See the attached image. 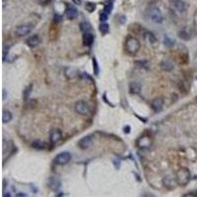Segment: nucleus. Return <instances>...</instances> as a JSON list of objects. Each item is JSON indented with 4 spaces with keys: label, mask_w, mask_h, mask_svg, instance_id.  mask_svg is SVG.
I'll return each mask as SVG.
<instances>
[{
    "label": "nucleus",
    "mask_w": 197,
    "mask_h": 197,
    "mask_svg": "<svg viewBox=\"0 0 197 197\" xmlns=\"http://www.w3.org/2000/svg\"><path fill=\"white\" fill-rule=\"evenodd\" d=\"M140 49V43L136 38L128 37L125 40V51L129 54H136Z\"/></svg>",
    "instance_id": "obj_1"
},
{
    "label": "nucleus",
    "mask_w": 197,
    "mask_h": 197,
    "mask_svg": "<svg viewBox=\"0 0 197 197\" xmlns=\"http://www.w3.org/2000/svg\"><path fill=\"white\" fill-rule=\"evenodd\" d=\"M175 179L179 185H186L190 180V172L186 167H180L175 175Z\"/></svg>",
    "instance_id": "obj_2"
},
{
    "label": "nucleus",
    "mask_w": 197,
    "mask_h": 197,
    "mask_svg": "<svg viewBox=\"0 0 197 197\" xmlns=\"http://www.w3.org/2000/svg\"><path fill=\"white\" fill-rule=\"evenodd\" d=\"M148 16L150 20H151L152 22L156 23V24H161L164 20L163 14H162L161 10L156 6H153L150 8L148 11Z\"/></svg>",
    "instance_id": "obj_3"
},
{
    "label": "nucleus",
    "mask_w": 197,
    "mask_h": 197,
    "mask_svg": "<svg viewBox=\"0 0 197 197\" xmlns=\"http://www.w3.org/2000/svg\"><path fill=\"white\" fill-rule=\"evenodd\" d=\"M170 9L176 14L183 13L185 9H186L185 3L182 1V0H170Z\"/></svg>",
    "instance_id": "obj_4"
},
{
    "label": "nucleus",
    "mask_w": 197,
    "mask_h": 197,
    "mask_svg": "<svg viewBox=\"0 0 197 197\" xmlns=\"http://www.w3.org/2000/svg\"><path fill=\"white\" fill-rule=\"evenodd\" d=\"M75 110H76V113H78L79 114L86 115V114L90 113V107L86 102L79 101L76 102V105H75Z\"/></svg>",
    "instance_id": "obj_5"
},
{
    "label": "nucleus",
    "mask_w": 197,
    "mask_h": 197,
    "mask_svg": "<svg viewBox=\"0 0 197 197\" xmlns=\"http://www.w3.org/2000/svg\"><path fill=\"white\" fill-rule=\"evenodd\" d=\"M33 30V26L31 25H20L16 28L15 30V34L18 37H24L29 35Z\"/></svg>",
    "instance_id": "obj_6"
},
{
    "label": "nucleus",
    "mask_w": 197,
    "mask_h": 197,
    "mask_svg": "<svg viewBox=\"0 0 197 197\" xmlns=\"http://www.w3.org/2000/svg\"><path fill=\"white\" fill-rule=\"evenodd\" d=\"M70 160H71V154L68 152H62L55 157L54 162L57 165H65L67 163H69Z\"/></svg>",
    "instance_id": "obj_7"
},
{
    "label": "nucleus",
    "mask_w": 197,
    "mask_h": 197,
    "mask_svg": "<svg viewBox=\"0 0 197 197\" xmlns=\"http://www.w3.org/2000/svg\"><path fill=\"white\" fill-rule=\"evenodd\" d=\"M152 144L151 138L149 136H142L137 140V145L141 149H148Z\"/></svg>",
    "instance_id": "obj_8"
},
{
    "label": "nucleus",
    "mask_w": 197,
    "mask_h": 197,
    "mask_svg": "<svg viewBox=\"0 0 197 197\" xmlns=\"http://www.w3.org/2000/svg\"><path fill=\"white\" fill-rule=\"evenodd\" d=\"M61 137H62V134L59 129H52L49 133V139H51V144H56L57 142H59Z\"/></svg>",
    "instance_id": "obj_9"
},
{
    "label": "nucleus",
    "mask_w": 197,
    "mask_h": 197,
    "mask_svg": "<svg viewBox=\"0 0 197 197\" xmlns=\"http://www.w3.org/2000/svg\"><path fill=\"white\" fill-rule=\"evenodd\" d=\"M178 37L183 40H191V38L193 37L192 31L187 27L182 28L181 30L178 32Z\"/></svg>",
    "instance_id": "obj_10"
},
{
    "label": "nucleus",
    "mask_w": 197,
    "mask_h": 197,
    "mask_svg": "<svg viewBox=\"0 0 197 197\" xmlns=\"http://www.w3.org/2000/svg\"><path fill=\"white\" fill-rule=\"evenodd\" d=\"M163 105H164V101L163 99L161 98H156L151 102V108L156 113H160V111L163 110Z\"/></svg>",
    "instance_id": "obj_11"
},
{
    "label": "nucleus",
    "mask_w": 197,
    "mask_h": 197,
    "mask_svg": "<svg viewBox=\"0 0 197 197\" xmlns=\"http://www.w3.org/2000/svg\"><path fill=\"white\" fill-rule=\"evenodd\" d=\"M48 187L51 188V189L57 190L58 188L61 186V181H60L59 178H54V176H51V178H48Z\"/></svg>",
    "instance_id": "obj_12"
},
{
    "label": "nucleus",
    "mask_w": 197,
    "mask_h": 197,
    "mask_svg": "<svg viewBox=\"0 0 197 197\" xmlns=\"http://www.w3.org/2000/svg\"><path fill=\"white\" fill-rule=\"evenodd\" d=\"M92 141H93L92 136L88 135V136H85V137L82 138L81 140H79L78 146L80 147L81 149H87L88 147H89L91 144H92Z\"/></svg>",
    "instance_id": "obj_13"
},
{
    "label": "nucleus",
    "mask_w": 197,
    "mask_h": 197,
    "mask_svg": "<svg viewBox=\"0 0 197 197\" xmlns=\"http://www.w3.org/2000/svg\"><path fill=\"white\" fill-rule=\"evenodd\" d=\"M176 183H178L176 179L173 178H170V176H166V178H164V185L170 190L173 189V188L175 187Z\"/></svg>",
    "instance_id": "obj_14"
},
{
    "label": "nucleus",
    "mask_w": 197,
    "mask_h": 197,
    "mask_svg": "<svg viewBox=\"0 0 197 197\" xmlns=\"http://www.w3.org/2000/svg\"><path fill=\"white\" fill-rule=\"evenodd\" d=\"M40 39L38 35H34V36L30 37L27 40V42H26V43H27L30 48H36V46L40 45Z\"/></svg>",
    "instance_id": "obj_15"
},
{
    "label": "nucleus",
    "mask_w": 197,
    "mask_h": 197,
    "mask_svg": "<svg viewBox=\"0 0 197 197\" xmlns=\"http://www.w3.org/2000/svg\"><path fill=\"white\" fill-rule=\"evenodd\" d=\"M65 14H66V17L69 20H73L78 16V11L74 6H68L67 9L65 10Z\"/></svg>",
    "instance_id": "obj_16"
},
{
    "label": "nucleus",
    "mask_w": 197,
    "mask_h": 197,
    "mask_svg": "<svg viewBox=\"0 0 197 197\" xmlns=\"http://www.w3.org/2000/svg\"><path fill=\"white\" fill-rule=\"evenodd\" d=\"M144 40H145L146 43H148L149 45H154L157 43V39H156L155 35L151 33V32H145L144 33Z\"/></svg>",
    "instance_id": "obj_17"
},
{
    "label": "nucleus",
    "mask_w": 197,
    "mask_h": 197,
    "mask_svg": "<svg viewBox=\"0 0 197 197\" xmlns=\"http://www.w3.org/2000/svg\"><path fill=\"white\" fill-rule=\"evenodd\" d=\"M141 89H142V86L139 82H132L129 85V91H130L131 94H134V95L139 94L141 92Z\"/></svg>",
    "instance_id": "obj_18"
},
{
    "label": "nucleus",
    "mask_w": 197,
    "mask_h": 197,
    "mask_svg": "<svg viewBox=\"0 0 197 197\" xmlns=\"http://www.w3.org/2000/svg\"><path fill=\"white\" fill-rule=\"evenodd\" d=\"M83 43H84L85 45H88V46H90V45H93V43H94V36L90 33V32H89V33H85L84 34V36H83Z\"/></svg>",
    "instance_id": "obj_19"
},
{
    "label": "nucleus",
    "mask_w": 197,
    "mask_h": 197,
    "mask_svg": "<svg viewBox=\"0 0 197 197\" xmlns=\"http://www.w3.org/2000/svg\"><path fill=\"white\" fill-rule=\"evenodd\" d=\"M161 67L165 71H172L173 69V63L170 60H164L161 62Z\"/></svg>",
    "instance_id": "obj_20"
},
{
    "label": "nucleus",
    "mask_w": 197,
    "mask_h": 197,
    "mask_svg": "<svg viewBox=\"0 0 197 197\" xmlns=\"http://www.w3.org/2000/svg\"><path fill=\"white\" fill-rule=\"evenodd\" d=\"M12 120V113L9 110H3V114H2V121L3 123H8Z\"/></svg>",
    "instance_id": "obj_21"
},
{
    "label": "nucleus",
    "mask_w": 197,
    "mask_h": 197,
    "mask_svg": "<svg viewBox=\"0 0 197 197\" xmlns=\"http://www.w3.org/2000/svg\"><path fill=\"white\" fill-rule=\"evenodd\" d=\"M32 147L35 149H38V150H43L45 148V143L40 140H36L32 143Z\"/></svg>",
    "instance_id": "obj_22"
},
{
    "label": "nucleus",
    "mask_w": 197,
    "mask_h": 197,
    "mask_svg": "<svg viewBox=\"0 0 197 197\" xmlns=\"http://www.w3.org/2000/svg\"><path fill=\"white\" fill-rule=\"evenodd\" d=\"M80 30H81V32H83L84 34L89 33L91 31V25L87 22H82L80 24Z\"/></svg>",
    "instance_id": "obj_23"
},
{
    "label": "nucleus",
    "mask_w": 197,
    "mask_h": 197,
    "mask_svg": "<svg viewBox=\"0 0 197 197\" xmlns=\"http://www.w3.org/2000/svg\"><path fill=\"white\" fill-rule=\"evenodd\" d=\"M108 31H110V26L105 22H102V24L100 25V32H101L102 35H105L108 33Z\"/></svg>",
    "instance_id": "obj_24"
},
{
    "label": "nucleus",
    "mask_w": 197,
    "mask_h": 197,
    "mask_svg": "<svg viewBox=\"0 0 197 197\" xmlns=\"http://www.w3.org/2000/svg\"><path fill=\"white\" fill-rule=\"evenodd\" d=\"M85 8H86V10L88 11V12L92 13V12H94V11H95V9H96V4L93 3V2H87Z\"/></svg>",
    "instance_id": "obj_25"
},
{
    "label": "nucleus",
    "mask_w": 197,
    "mask_h": 197,
    "mask_svg": "<svg viewBox=\"0 0 197 197\" xmlns=\"http://www.w3.org/2000/svg\"><path fill=\"white\" fill-rule=\"evenodd\" d=\"M93 65H94V73H95V75H99V73H100V67H99L98 61H97V58H96V57L93 58Z\"/></svg>",
    "instance_id": "obj_26"
},
{
    "label": "nucleus",
    "mask_w": 197,
    "mask_h": 197,
    "mask_svg": "<svg viewBox=\"0 0 197 197\" xmlns=\"http://www.w3.org/2000/svg\"><path fill=\"white\" fill-rule=\"evenodd\" d=\"M113 4L111 3V2H108V3H107L105 5V8H104V12L107 13L108 15L111 12V10H113Z\"/></svg>",
    "instance_id": "obj_27"
},
{
    "label": "nucleus",
    "mask_w": 197,
    "mask_h": 197,
    "mask_svg": "<svg viewBox=\"0 0 197 197\" xmlns=\"http://www.w3.org/2000/svg\"><path fill=\"white\" fill-rule=\"evenodd\" d=\"M165 45H166L167 46H172L173 45H175V40H172L170 37L166 36L165 37Z\"/></svg>",
    "instance_id": "obj_28"
},
{
    "label": "nucleus",
    "mask_w": 197,
    "mask_h": 197,
    "mask_svg": "<svg viewBox=\"0 0 197 197\" xmlns=\"http://www.w3.org/2000/svg\"><path fill=\"white\" fill-rule=\"evenodd\" d=\"M32 89H33V85H30V86H28L24 91V98L26 100L29 98V95H30V93L32 92Z\"/></svg>",
    "instance_id": "obj_29"
},
{
    "label": "nucleus",
    "mask_w": 197,
    "mask_h": 197,
    "mask_svg": "<svg viewBox=\"0 0 197 197\" xmlns=\"http://www.w3.org/2000/svg\"><path fill=\"white\" fill-rule=\"evenodd\" d=\"M135 64H136V65H138L139 67H147V65H148V61H146V60H140V61H136V62H135Z\"/></svg>",
    "instance_id": "obj_30"
},
{
    "label": "nucleus",
    "mask_w": 197,
    "mask_h": 197,
    "mask_svg": "<svg viewBox=\"0 0 197 197\" xmlns=\"http://www.w3.org/2000/svg\"><path fill=\"white\" fill-rule=\"evenodd\" d=\"M108 15L107 13H105L104 11L100 14V20H101V22H105L108 20Z\"/></svg>",
    "instance_id": "obj_31"
},
{
    "label": "nucleus",
    "mask_w": 197,
    "mask_h": 197,
    "mask_svg": "<svg viewBox=\"0 0 197 197\" xmlns=\"http://www.w3.org/2000/svg\"><path fill=\"white\" fill-rule=\"evenodd\" d=\"M117 19H118V22L120 23V24H124L125 21H126V17L122 16V15H120V16L117 17Z\"/></svg>",
    "instance_id": "obj_32"
},
{
    "label": "nucleus",
    "mask_w": 197,
    "mask_h": 197,
    "mask_svg": "<svg viewBox=\"0 0 197 197\" xmlns=\"http://www.w3.org/2000/svg\"><path fill=\"white\" fill-rule=\"evenodd\" d=\"M38 1H39L40 4H43V5H46V4H48L49 2L51 1V0H38Z\"/></svg>",
    "instance_id": "obj_33"
},
{
    "label": "nucleus",
    "mask_w": 197,
    "mask_h": 197,
    "mask_svg": "<svg viewBox=\"0 0 197 197\" xmlns=\"http://www.w3.org/2000/svg\"><path fill=\"white\" fill-rule=\"evenodd\" d=\"M129 132H130V126L129 125L125 126L124 127V133H129Z\"/></svg>",
    "instance_id": "obj_34"
},
{
    "label": "nucleus",
    "mask_w": 197,
    "mask_h": 197,
    "mask_svg": "<svg viewBox=\"0 0 197 197\" xmlns=\"http://www.w3.org/2000/svg\"><path fill=\"white\" fill-rule=\"evenodd\" d=\"M73 2H74L75 4H77V5L81 4V0H73Z\"/></svg>",
    "instance_id": "obj_35"
},
{
    "label": "nucleus",
    "mask_w": 197,
    "mask_h": 197,
    "mask_svg": "<svg viewBox=\"0 0 197 197\" xmlns=\"http://www.w3.org/2000/svg\"><path fill=\"white\" fill-rule=\"evenodd\" d=\"M16 196H27V195H26L25 193H22V192H20V193H17V194H16Z\"/></svg>",
    "instance_id": "obj_36"
},
{
    "label": "nucleus",
    "mask_w": 197,
    "mask_h": 197,
    "mask_svg": "<svg viewBox=\"0 0 197 197\" xmlns=\"http://www.w3.org/2000/svg\"><path fill=\"white\" fill-rule=\"evenodd\" d=\"M196 79H197V77H196Z\"/></svg>",
    "instance_id": "obj_37"
}]
</instances>
